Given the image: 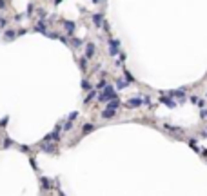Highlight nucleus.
I'll return each instance as SVG.
<instances>
[{"label": "nucleus", "instance_id": "obj_14", "mask_svg": "<svg viewBox=\"0 0 207 196\" xmlns=\"http://www.w3.org/2000/svg\"><path fill=\"white\" fill-rule=\"evenodd\" d=\"M127 85H129V82H127L125 78H118V80H116V89H125Z\"/></svg>", "mask_w": 207, "mask_h": 196}, {"label": "nucleus", "instance_id": "obj_12", "mask_svg": "<svg viewBox=\"0 0 207 196\" xmlns=\"http://www.w3.org/2000/svg\"><path fill=\"white\" fill-rule=\"evenodd\" d=\"M96 127L93 125V123H84L82 125V135H89V133H93Z\"/></svg>", "mask_w": 207, "mask_h": 196}, {"label": "nucleus", "instance_id": "obj_25", "mask_svg": "<svg viewBox=\"0 0 207 196\" xmlns=\"http://www.w3.org/2000/svg\"><path fill=\"white\" fill-rule=\"evenodd\" d=\"M38 17H40V18H45V17H47L45 9H38Z\"/></svg>", "mask_w": 207, "mask_h": 196}, {"label": "nucleus", "instance_id": "obj_8", "mask_svg": "<svg viewBox=\"0 0 207 196\" xmlns=\"http://www.w3.org/2000/svg\"><path fill=\"white\" fill-rule=\"evenodd\" d=\"M35 31H38V33H42V35H45V33H47V24L44 22V18H42L40 22H37V25H35Z\"/></svg>", "mask_w": 207, "mask_h": 196}, {"label": "nucleus", "instance_id": "obj_23", "mask_svg": "<svg viewBox=\"0 0 207 196\" xmlns=\"http://www.w3.org/2000/svg\"><path fill=\"white\" fill-rule=\"evenodd\" d=\"M105 85H107V82H105V80H100V82L96 84V89H104Z\"/></svg>", "mask_w": 207, "mask_h": 196}, {"label": "nucleus", "instance_id": "obj_27", "mask_svg": "<svg viewBox=\"0 0 207 196\" xmlns=\"http://www.w3.org/2000/svg\"><path fill=\"white\" fill-rule=\"evenodd\" d=\"M78 116V113H76V111H75V113H71V115H69V116H67V120H75V118Z\"/></svg>", "mask_w": 207, "mask_h": 196}, {"label": "nucleus", "instance_id": "obj_20", "mask_svg": "<svg viewBox=\"0 0 207 196\" xmlns=\"http://www.w3.org/2000/svg\"><path fill=\"white\" fill-rule=\"evenodd\" d=\"M33 9H35V6H33V4H27V11H25V15H27V17H31V15H33Z\"/></svg>", "mask_w": 207, "mask_h": 196}, {"label": "nucleus", "instance_id": "obj_19", "mask_svg": "<svg viewBox=\"0 0 207 196\" xmlns=\"http://www.w3.org/2000/svg\"><path fill=\"white\" fill-rule=\"evenodd\" d=\"M71 44H73V47H80L84 42L80 38H71Z\"/></svg>", "mask_w": 207, "mask_h": 196}, {"label": "nucleus", "instance_id": "obj_13", "mask_svg": "<svg viewBox=\"0 0 207 196\" xmlns=\"http://www.w3.org/2000/svg\"><path fill=\"white\" fill-rule=\"evenodd\" d=\"M160 102H162V104H166L167 107H176V102H173L169 96H162V98H160Z\"/></svg>", "mask_w": 207, "mask_h": 196}, {"label": "nucleus", "instance_id": "obj_31", "mask_svg": "<svg viewBox=\"0 0 207 196\" xmlns=\"http://www.w3.org/2000/svg\"><path fill=\"white\" fill-rule=\"evenodd\" d=\"M4 7H6V2H4V0H0V11H2Z\"/></svg>", "mask_w": 207, "mask_h": 196}, {"label": "nucleus", "instance_id": "obj_2", "mask_svg": "<svg viewBox=\"0 0 207 196\" xmlns=\"http://www.w3.org/2000/svg\"><path fill=\"white\" fill-rule=\"evenodd\" d=\"M107 44H109V55L111 57H116V55H120V51H118V47H120V42L115 38H109L107 40Z\"/></svg>", "mask_w": 207, "mask_h": 196}, {"label": "nucleus", "instance_id": "obj_33", "mask_svg": "<svg viewBox=\"0 0 207 196\" xmlns=\"http://www.w3.org/2000/svg\"><path fill=\"white\" fill-rule=\"evenodd\" d=\"M60 2H62V0H53V4H55V6H58Z\"/></svg>", "mask_w": 207, "mask_h": 196}, {"label": "nucleus", "instance_id": "obj_30", "mask_svg": "<svg viewBox=\"0 0 207 196\" xmlns=\"http://www.w3.org/2000/svg\"><path fill=\"white\" fill-rule=\"evenodd\" d=\"M11 145V138H6V143H4V147H9Z\"/></svg>", "mask_w": 207, "mask_h": 196}, {"label": "nucleus", "instance_id": "obj_24", "mask_svg": "<svg viewBox=\"0 0 207 196\" xmlns=\"http://www.w3.org/2000/svg\"><path fill=\"white\" fill-rule=\"evenodd\" d=\"M189 145H191V149H194V151H198V145H196V140H189Z\"/></svg>", "mask_w": 207, "mask_h": 196}, {"label": "nucleus", "instance_id": "obj_21", "mask_svg": "<svg viewBox=\"0 0 207 196\" xmlns=\"http://www.w3.org/2000/svg\"><path fill=\"white\" fill-rule=\"evenodd\" d=\"M71 127H73V120H67V122H65V125H64V131H69Z\"/></svg>", "mask_w": 207, "mask_h": 196}, {"label": "nucleus", "instance_id": "obj_16", "mask_svg": "<svg viewBox=\"0 0 207 196\" xmlns=\"http://www.w3.org/2000/svg\"><path fill=\"white\" fill-rule=\"evenodd\" d=\"M87 57H82V58H78V65H80V69H82V71H85V69H87Z\"/></svg>", "mask_w": 207, "mask_h": 196}, {"label": "nucleus", "instance_id": "obj_7", "mask_svg": "<svg viewBox=\"0 0 207 196\" xmlns=\"http://www.w3.org/2000/svg\"><path fill=\"white\" fill-rule=\"evenodd\" d=\"M116 115V109L115 107H105L102 111V118H105V120H109V118H113Z\"/></svg>", "mask_w": 207, "mask_h": 196}, {"label": "nucleus", "instance_id": "obj_9", "mask_svg": "<svg viewBox=\"0 0 207 196\" xmlns=\"http://www.w3.org/2000/svg\"><path fill=\"white\" fill-rule=\"evenodd\" d=\"M93 24H95V27H102V25H104L102 13H95V15H93Z\"/></svg>", "mask_w": 207, "mask_h": 196}, {"label": "nucleus", "instance_id": "obj_3", "mask_svg": "<svg viewBox=\"0 0 207 196\" xmlns=\"http://www.w3.org/2000/svg\"><path fill=\"white\" fill-rule=\"evenodd\" d=\"M64 29H65V33H67V35H71V33H75L76 24H75L73 20H64Z\"/></svg>", "mask_w": 207, "mask_h": 196}, {"label": "nucleus", "instance_id": "obj_34", "mask_svg": "<svg viewBox=\"0 0 207 196\" xmlns=\"http://www.w3.org/2000/svg\"><path fill=\"white\" fill-rule=\"evenodd\" d=\"M98 2H100V0H93V4H98Z\"/></svg>", "mask_w": 207, "mask_h": 196}, {"label": "nucleus", "instance_id": "obj_29", "mask_svg": "<svg viewBox=\"0 0 207 196\" xmlns=\"http://www.w3.org/2000/svg\"><path fill=\"white\" fill-rule=\"evenodd\" d=\"M189 100H191L193 104H198V102H200V100H198V96H191V98H189Z\"/></svg>", "mask_w": 207, "mask_h": 196}, {"label": "nucleus", "instance_id": "obj_22", "mask_svg": "<svg viewBox=\"0 0 207 196\" xmlns=\"http://www.w3.org/2000/svg\"><path fill=\"white\" fill-rule=\"evenodd\" d=\"M124 76H125V80H127V82H135V78L131 76V73H129V71H124Z\"/></svg>", "mask_w": 207, "mask_h": 196}, {"label": "nucleus", "instance_id": "obj_10", "mask_svg": "<svg viewBox=\"0 0 207 196\" xmlns=\"http://www.w3.org/2000/svg\"><path fill=\"white\" fill-rule=\"evenodd\" d=\"M17 38V31L15 29H6V33H4V40L6 42H11V40Z\"/></svg>", "mask_w": 207, "mask_h": 196}, {"label": "nucleus", "instance_id": "obj_5", "mask_svg": "<svg viewBox=\"0 0 207 196\" xmlns=\"http://www.w3.org/2000/svg\"><path fill=\"white\" fill-rule=\"evenodd\" d=\"M142 104H144V98H129V100L125 102L127 107H140Z\"/></svg>", "mask_w": 207, "mask_h": 196}, {"label": "nucleus", "instance_id": "obj_17", "mask_svg": "<svg viewBox=\"0 0 207 196\" xmlns=\"http://www.w3.org/2000/svg\"><path fill=\"white\" fill-rule=\"evenodd\" d=\"M82 89H84V91H91V89H93V85H91V82H89V80H85V78L82 80Z\"/></svg>", "mask_w": 207, "mask_h": 196}, {"label": "nucleus", "instance_id": "obj_4", "mask_svg": "<svg viewBox=\"0 0 207 196\" xmlns=\"http://www.w3.org/2000/svg\"><path fill=\"white\" fill-rule=\"evenodd\" d=\"M95 51H96L95 44H93V42H87V44H85V57H87V58H93V57H95Z\"/></svg>", "mask_w": 207, "mask_h": 196}, {"label": "nucleus", "instance_id": "obj_15", "mask_svg": "<svg viewBox=\"0 0 207 196\" xmlns=\"http://www.w3.org/2000/svg\"><path fill=\"white\" fill-rule=\"evenodd\" d=\"M40 185L44 191H47L49 187H51V180H47V178H40Z\"/></svg>", "mask_w": 207, "mask_h": 196}, {"label": "nucleus", "instance_id": "obj_1", "mask_svg": "<svg viewBox=\"0 0 207 196\" xmlns=\"http://www.w3.org/2000/svg\"><path fill=\"white\" fill-rule=\"evenodd\" d=\"M113 98H118V96H116V93H115V87L107 84V85L102 89V93L98 95V102H104V104H105V102H109V100H113Z\"/></svg>", "mask_w": 207, "mask_h": 196}, {"label": "nucleus", "instance_id": "obj_11", "mask_svg": "<svg viewBox=\"0 0 207 196\" xmlns=\"http://www.w3.org/2000/svg\"><path fill=\"white\" fill-rule=\"evenodd\" d=\"M169 95H171V96H176L180 102L186 100V91H184V89H180V91H169Z\"/></svg>", "mask_w": 207, "mask_h": 196}, {"label": "nucleus", "instance_id": "obj_18", "mask_svg": "<svg viewBox=\"0 0 207 196\" xmlns=\"http://www.w3.org/2000/svg\"><path fill=\"white\" fill-rule=\"evenodd\" d=\"M95 96H96V91H93V89H91V93H89L87 96L84 98V104H89V102H91V100H93Z\"/></svg>", "mask_w": 207, "mask_h": 196}, {"label": "nucleus", "instance_id": "obj_26", "mask_svg": "<svg viewBox=\"0 0 207 196\" xmlns=\"http://www.w3.org/2000/svg\"><path fill=\"white\" fill-rule=\"evenodd\" d=\"M6 25H7V22H6V18H4V17H0V27L4 29Z\"/></svg>", "mask_w": 207, "mask_h": 196}, {"label": "nucleus", "instance_id": "obj_6", "mask_svg": "<svg viewBox=\"0 0 207 196\" xmlns=\"http://www.w3.org/2000/svg\"><path fill=\"white\" fill-rule=\"evenodd\" d=\"M51 143H55V142H45V140H44V142H42V151H45V153H57V147H55V145H51Z\"/></svg>", "mask_w": 207, "mask_h": 196}, {"label": "nucleus", "instance_id": "obj_32", "mask_svg": "<svg viewBox=\"0 0 207 196\" xmlns=\"http://www.w3.org/2000/svg\"><path fill=\"white\" fill-rule=\"evenodd\" d=\"M144 104H147V105L151 104V100H149V96H144Z\"/></svg>", "mask_w": 207, "mask_h": 196}, {"label": "nucleus", "instance_id": "obj_28", "mask_svg": "<svg viewBox=\"0 0 207 196\" xmlns=\"http://www.w3.org/2000/svg\"><path fill=\"white\" fill-rule=\"evenodd\" d=\"M200 116L204 118V120H205L207 118V109H202V113H200Z\"/></svg>", "mask_w": 207, "mask_h": 196}]
</instances>
